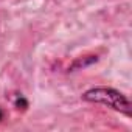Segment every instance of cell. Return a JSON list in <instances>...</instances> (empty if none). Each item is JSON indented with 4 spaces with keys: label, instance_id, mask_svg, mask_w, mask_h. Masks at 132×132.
<instances>
[{
    "label": "cell",
    "instance_id": "obj_2",
    "mask_svg": "<svg viewBox=\"0 0 132 132\" xmlns=\"http://www.w3.org/2000/svg\"><path fill=\"white\" fill-rule=\"evenodd\" d=\"M2 120H3V110L0 109V123H2Z\"/></svg>",
    "mask_w": 132,
    "mask_h": 132
},
{
    "label": "cell",
    "instance_id": "obj_1",
    "mask_svg": "<svg viewBox=\"0 0 132 132\" xmlns=\"http://www.w3.org/2000/svg\"><path fill=\"white\" fill-rule=\"evenodd\" d=\"M81 100L86 103L101 104V106L110 107L112 110L120 112L121 115L130 118V101H129V98L123 92H120L113 87H106V86L92 87L81 95Z\"/></svg>",
    "mask_w": 132,
    "mask_h": 132
}]
</instances>
